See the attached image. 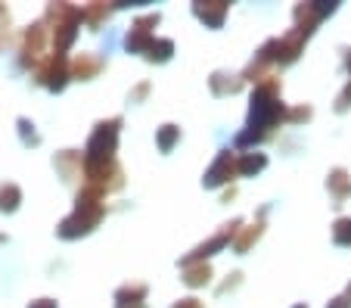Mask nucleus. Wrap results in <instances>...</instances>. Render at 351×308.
Here are the masks:
<instances>
[{
    "instance_id": "nucleus-22",
    "label": "nucleus",
    "mask_w": 351,
    "mask_h": 308,
    "mask_svg": "<svg viewBox=\"0 0 351 308\" xmlns=\"http://www.w3.org/2000/svg\"><path fill=\"white\" fill-rule=\"evenodd\" d=\"M332 237H336V243H342V246H351V218H342V222H336V228H332Z\"/></svg>"
},
{
    "instance_id": "nucleus-18",
    "label": "nucleus",
    "mask_w": 351,
    "mask_h": 308,
    "mask_svg": "<svg viewBox=\"0 0 351 308\" xmlns=\"http://www.w3.org/2000/svg\"><path fill=\"white\" fill-rule=\"evenodd\" d=\"M267 165V159H265V153H245L243 159L237 162V168H239V174H255V171H261V168Z\"/></svg>"
},
{
    "instance_id": "nucleus-2",
    "label": "nucleus",
    "mask_w": 351,
    "mask_h": 308,
    "mask_svg": "<svg viewBox=\"0 0 351 308\" xmlns=\"http://www.w3.org/2000/svg\"><path fill=\"white\" fill-rule=\"evenodd\" d=\"M119 131H121V119L97 121V125H93V131H90V137H87V147H84V165H97V162L115 159Z\"/></svg>"
},
{
    "instance_id": "nucleus-31",
    "label": "nucleus",
    "mask_w": 351,
    "mask_h": 308,
    "mask_svg": "<svg viewBox=\"0 0 351 308\" xmlns=\"http://www.w3.org/2000/svg\"><path fill=\"white\" fill-rule=\"evenodd\" d=\"M295 308H305V305H295Z\"/></svg>"
},
{
    "instance_id": "nucleus-7",
    "label": "nucleus",
    "mask_w": 351,
    "mask_h": 308,
    "mask_svg": "<svg viewBox=\"0 0 351 308\" xmlns=\"http://www.w3.org/2000/svg\"><path fill=\"white\" fill-rule=\"evenodd\" d=\"M239 168H237V156L230 153V150H221V156L212 162V168L206 171V187H218V184H224V181H230V174H237Z\"/></svg>"
},
{
    "instance_id": "nucleus-15",
    "label": "nucleus",
    "mask_w": 351,
    "mask_h": 308,
    "mask_svg": "<svg viewBox=\"0 0 351 308\" xmlns=\"http://www.w3.org/2000/svg\"><path fill=\"white\" fill-rule=\"evenodd\" d=\"M171 54H174V40L156 38L153 47L146 50V60H149V62H168V60H171Z\"/></svg>"
},
{
    "instance_id": "nucleus-30",
    "label": "nucleus",
    "mask_w": 351,
    "mask_h": 308,
    "mask_svg": "<svg viewBox=\"0 0 351 308\" xmlns=\"http://www.w3.org/2000/svg\"><path fill=\"white\" fill-rule=\"evenodd\" d=\"M3 240H7V237H3V234H0V243H3Z\"/></svg>"
},
{
    "instance_id": "nucleus-25",
    "label": "nucleus",
    "mask_w": 351,
    "mask_h": 308,
    "mask_svg": "<svg viewBox=\"0 0 351 308\" xmlns=\"http://www.w3.org/2000/svg\"><path fill=\"white\" fill-rule=\"evenodd\" d=\"M348 106H351V84L345 87V91H342V97H339V103H336V109H339V112H342V109H348Z\"/></svg>"
},
{
    "instance_id": "nucleus-24",
    "label": "nucleus",
    "mask_w": 351,
    "mask_h": 308,
    "mask_svg": "<svg viewBox=\"0 0 351 308\" xmlns=\"http://www.w3.org/2000/svg\"><path fill=\"white\" fill-rule=\"evenodd\" d=\"M146 94H149V84H137V87L131 91V103H140Z\"/></svg>"
},
{
    "instance_id": "nucleus-8",
    "label": "nucleus",
    "mask_w": 351,
    "mask_h": 308,
    "mask_svg": "<svg viewBox=\"0 0 351 308\" xmlns=\"http://www.w3.org/2000/svg\"><path fill=\"white\" fill-rule=\"evenodd\" d=\"M99 69H103V60L97 54H75L69 60V75L75 81H90L93 75H99Z\"/></svg>"
},
{
    "instance_id": "nucleus-23",
    "label": "nucleus",
    "mask_w": 351,
    "mask_h": 308,
    "mask_svg": "<svg viewBox=\"0 0 351 308\" xmlns=\"http://www.w3.org/2000/svg\"><path fill=\"white\" fill-rule=\"evenodd\" d=\"M258 237H261V224H255V228H245L243 237L237 240V249H239V252H245V249H249V243H255Z\"/></svg>"
},
{
    "instance_id": "nucleus-19",
    "label": "nucleus",
    "mask_w": 351,
    "mask_h": 308,
    "mask_svg": "<svg viewBox=\"0 0 351 308\" xmlns=\"http://www.w3.org/2000/svg\"><path fill=\"white\" fill-rule=\"evenodd\" d=\"M103 19H109V7H106V3H90V7H84V22L90 28H97Z\"/></svg>"
},
{
    "instance_id": "nucleus-1",
    "label": "nucleus",
    "mask_w": 351,
    "mask_h": 308,
    "mask_svg": "<svg viewBox=\"0 0 351 308\" xmlns=\"http://www.w3.org/2000/svg\"><path fill=\"white\" fill-rule=\"evenodd\" d=\"M283 115H286V109H283V103H280L277 78H265L258 87H255L252 109H249V128H245L243 134L237 137V143L243 147V143H252V141L267 137V131H271V128L277 125Z\"/></svg>"
},
{
    "instance_id": "nucleus-11",
    "label": "nucleus",
    "mask_w": 351,
    "mask_h": 308,
    "mask_svg": "<svg viewBox=\"0 0 351 308\" xmlns=\"http://www.w3.org/2000/svg\"><path fill=\"white\" fill-rule=\"evenodd\" d=\"M193 13L199 16V19L206 22V25L218 28L221 22H224V13H227V3H221V0H212V3H193Z\"/></svg>"
},
{
    "instance_id": "nucleus-27",
    "label": "nucleus",
    "mask_w": 351,
    "mask_h": 308,
    "mask_svg": "<svg viewBox=\"0 0 351 308\" xmlns=\"http://www.w3.org/2000/svg\"><path fill=\"white\" fill-rule=\"evenodd\" d=\"M28 308H56V302L53 299H34V302H28Z\"/></svg>"
},
{
    "instance_id": "nucleus-10",
    "label": "nucleus",
    "mask_w": 351,
    "mask_h": 308,
    "mask_svg": "<svg viewBox=\"0 0 351 308\" xmlns=\"http://www.w3.org/2000/svg\"><path fill=\"white\" fill-rule=\"evenodd\" d=\"M146 299V283H125L115 289V308H140Z\"/></svg>"
},
{
    "instance_id": "nucleus-28",
    "label": "nucleus",
    "mask_w": 351,
    "mask_h": 308,
    "mask_svg": "<svg viewBox=\"0 0 351 308\" xmlns=\"http://www.w3.org/2000/svg\"><path fill=\"white\" fill-rule=\"evenodd\" d=\"M0 28H3V32L10 28V10L3 7V3H0Z\"/></svg>"
},
{
    "instance_id": "nucleus-21",
    "label": "nucleus",
    "mask_w": 351,
    "mask_h": 308,
    "mask_svg": "<svg viewBox=\"0 0 351 308\" xmlns=\"http://www.w3.org/2000/svg\"><path fill=\"white\" fill-rule=\"evenodd\" d=\"M330 190H336V196L351 193V181H345V171H342V168H336V171L330 174Z\"/></svg>"
},
{
    "instance_id": "nucleus-16",
    "label": "nucleus",
    "mask_w": 351,
    "mask_h": 308,
    "mask_svg": "<svg viewBox=\"0 0 351 308\" xmlns=\"http://www.w3.org/2000/svg\"><path fill=\"white\" fill-rule=\"evenodd\" d=\"M227 75L224 72H215L212 75V91L215 94H237L239 87H243V78H239V75H233L230 81H224Z\"/></svg>"
},
{
    "instance_id": "nucleus-20",
    "label": "nucleus",
    "mask_w": 351,
    "mask_h": 308,
    "mask_svg": "<svg viewBox=\"0 0 351 308\" xmlns=\"http://www.w3.org/2000/svg\"><path fill=\"white\" fill-rule=\"evenodd\" d=\"M16 128H19V137H22V143H25V147H38V143H40V134L34 131V125L28 119H16Z\"/></svg>"
},
{
    "instance_id": "nucleus-4",
    "label": "nucleus",
    "mask_w": 351,
    "mask_h": 308,
    "mask_svg": "<svg viewBox=\"0 0 351 308\" xmlns=\"http://www.w3.org/2000/svg\"><path fill=\"white\" fill-rule=\"evenodd\" d=\"M84 178H87L84 184H93V187L106 190V193L125 187V171H121V165L115 159L97 162V165H84Z\"/></svg>"
},
{
    "instance_id": "nucleus-6",
    "label": "nucleus",
    "mask_w": 351,
    "mask_h": 308,
    "mask_svg": "<svg viewBox=\"0 0 351 308\" xmlns=\"http://www.w3.org/2000/svg\"><path fill=\"white\" fill-rule=\"evenodd\" d=\"M34 75H38L40 84H44L47 91H53V94H60L62 87L69 84V78H72V75H69V60H62V56H50Z\"/></svg>"
},
{
    "instance_id": "nucleus-12",
    "label": "nucleus",
    "mask_w": 351,
    "mask_h": 308,
    "mask_svg": "<svg viewBox=\"0 0 351 308\" xmlns=\"http://www.w3.org/2000/svg\"><path fill=\"white\" fill-rule=\"evenodd\" d=\"M53 165L62 171V178H66V181H72L75 168H84V156H78L75 150H62V153L53 159Z\"/></svg>"
},
{
    "instance_id": "nucleus-5",
    "label": "nucleus",
    "mask_w": 351,
    "mask_h": 308,
    "mask_svg": "<svg viewBox=\"0 0 351 308\" xmlns=\"http://www.w3.org/2000/svg\"><path fill=\"white\" fill-rule=\"evenodd\" d=\"M153 25H159V13L140 16V19L134 22V28L125 34V50L128 54H143L146 56V50L153 47V40H156Z\"/></svg>"
},
{
    "instance_id": "nucleus-17",
    "label": "nucleus",
    "mask_w": 351,
    "mask_h": 308,
    "mask_svg": "<svg viewBox=\"0 0 351 308\" xmlns=\"http://www.w3.org/2000/svg\"><path fill=\"white\" fill-rule=\"evenodd\" d=\"M180 141V128L178 125H162L159 134H156V143H159L162 153H171V147Z\"/></svg>"
},
{
    "instance_id": "nucleus-29",
    "label": "nucleus",
    "mask_w": 351,
    "mask_h": 308,
    "mask_svg": "<svg viewBox=\"0 0 351 308\" xmlns=\"http://www.w3.org/2000/svg\"><path fill=\"white\" fill-rule=\"evenodd\" d=\"M330 308H351V302H348V299H332Z\"/></svg>"
},
{
    "instance_id": "nucleus-26",
    "label": "nucleus",
    "mask_w": 351,
    "mask_h": 308,
    "mask_svg": "<svg viewBox=\"0 0 351 308\" xmlns=\"http://www.w3.org/2000/svg\"><path fill=\"white\" fill-rule=\"evenodd\" d=\"M171 308H202V302L199 299H180V302H174Z\"/></svg>"
},
{
    "instance_id": "nucleus-14",
    "label": "nucleus",
    "mask_w": 351,
    "mask_h": 308,
    "mask_svg": "<svg viewBox=\"0 0 351 308\" xmlns=\"http://www.w3.org/2000/svg\"><path fill=\"white\" fill-rule=\"evenodd\" d=\"M22 202V190L19 184H0V212H16Z\"/></svg>"
},
{
    "instance_id": "nucleus-32",
    "label": "nucleus",
    "mask_w": 351,
    "mask_h": 308,
    "mask_svg": "<svg viewBox=\"0 0 351 308\" xmlns=\"http://www.w3.org/2000/svg\"><path fill=\"white\" fill-rule=\"evenodd\" d=\"M348 296H351V287H348Z\"/></svg>"
},
{
    "instance_id": "nucleus-3",
    "label": "nucleus",
    "mask_w": 351,
    "mask_h": 308,
    "mask_svg": "<svg viewBox=\"0 0 351 308\" xmlns=\"http://www.w3.org/2000/svg\"><path fill=\"white\" fill-rule=\"evenodd\" d=\"M47 40L53 44V32L47 28V22H34V25H28L25 32V44H22V66L25 69H34L38 72L40 66H44L47 60H50V54H47Z\"/></svg>"
},
{
    "instance_id": "nucleus-13",
    "label": "nucleus",
    "mask_w": 351,
    "mask_h": 308,
    "mask_svg": "<svg viewBox=\"0 0 351 308\" xmlns=\"http://www.w3.org/2000/svg\"><path fill=\"white\" fill-rule=\"evenodd\" d=\"M212 281V268H208L206 261H199V265H184V283L186 287H206Z\"/></svg>"
},
{
    "instance_id": "nucleus-9",
    "label": "nucleus",
    "mask_w": 351,
    "mask_h": 308,
    "mask_svg": "<svg viewBox=\"0 0 351 308\" xmlns=\"http://www.w3.org/2000/svg\"><path fill=\"white\" fill-rule=\"evenodd\" d=\"M97 228L93 222H87V218H81L78 212H72V215H66L60 222V228H56V234L62 237V240H75V237H84V234H90V230Z\"/></svg>"
}]
</instances>
